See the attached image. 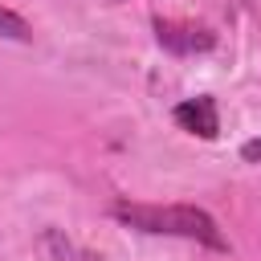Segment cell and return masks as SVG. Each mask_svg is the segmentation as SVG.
<instances>
[{
    "label": "cell",
    "mask_w": 261,
    "mask_h": 261,
    "mask_svg": "<svg viewBox=\"0 0 261 261\" xmlns=\"http://www.w3.org/2000/svg\"><path fill=\"white\" fill-rule=\"evenodd\" d=\"M110 212H114V220H122L139 232L184 237V241H200L216 253H228V241H224L220 224L196 204H130V200H118Z\"/></svg>",
    "instance_id": "1"
},
{
    "label": "cell",
    "mask_w": 261,
    "mask_h": 261,
    "mask_svg": "<svg viewBox=\"0 0 261 261\" xmlns=\"http://www.w3.org/2000/svg\"><path fill=\"white\" fill-rule=\"evenodd\" d=\"M171 118H175V126L188 130V135H200V139H216V135H220V114H216V102H212L208 94L179 102V106L171 110Z\"/></svg>",
    "instance_id": "2"
},
{
    "label": "cell",
    "mask_w": 261,
    "mask_h": 261,
    "mask_svg": "<svg viewBox=\"0 0 261 261\" xmlns=\"http://www.w3.org/2000/svg\"><path fill=\"white\" fill-rule=\"evenodd\" d=\"M155 33H159V45L171 49V53L212 49V41H216L208 29H196V24H171V20H155Z\"/></svg>",
    "instance_id": "3"
},
{
    "label": "cell",
    "mask_w": 261,
    "mask_h": 261,
    "mask_svg": "<svg viewBox=\"0 0 261 261\" xmlns=\"http://www.w3.org/2000/svg\"><path fill=\"white\" fill-rule=\"evenodd\" d=\"M0 37H8V41H33V29H29V20L20 12L0 8Z\"/></svg>",
    "instance_id": "4"
},
{
    "label": "cell",
    "mask_w": 261,
    "mask_h": 261,
    "mask_svg": "<svg viewBox=\"0 0 261 261\" xmlns=\"http://www.w3.org/2000/svg\"><path fill=\"white\" fill-rule=\"evenodd\" d=\"M41 245H45V249H57V253H53L57 261H73V257H82V261H98V257H90V253L73 249V245H69V241H65V237H61L57 228H49V232L41 237Z\"/></svg>",
    "instance_id": "5"
},
{
    "label": "cell",
    "mask_w": 261,
    "mask_h": 261,
    "mask_svg": "<svg viewBox=\"0 0 261 261\" xmlns=\"http://www.w3.org/2000/svg\"><path fill=\"white\" fill-rule=\"evenodd\" d=\"M241 159H245V163H261V139L241 143Z\"/></svg>",
    "instance_id": "6"
}]
</instances>
